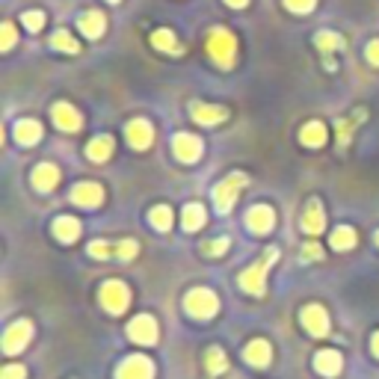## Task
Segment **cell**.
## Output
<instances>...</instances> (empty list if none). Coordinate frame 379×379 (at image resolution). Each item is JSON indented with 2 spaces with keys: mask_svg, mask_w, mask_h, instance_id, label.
<instances>
[{
  "mask_svg": "<svg viewBox=\"0 0 379 379\" xmlns=\"http://www.w3.org/2000/svg\"><path fill=\"white\" fill-rule=\"evenodd\" d=\"M276 258H278V252L276 249H267L261 261L249 264V267L240 273V288L246 293H252V296H264V293H267V270L276 264Z\"/></svg>",
  "mask_w": 379,
  "mask_h": 379,
  "instance_id": "6da1fadb",
  "label": "cell"
},
{
  "mask_svg": "<svg viewBox=\"0 0 379 379\" xmlns=\"http://www.w3.org/2000/svg\"><path fill=\"white\" fill-rule=\"evenodd\" d=\"M208 54H210L213 62L220 65V69H232V65H234V54H237L234 33H228L225 27H213L208 33Z\"/></svg>",
  "mask_w": 379,
  "mask_h": 379,
  "instance_id": "7a4b0ae2",
  "label": "cell"
},
{
  "mask_svg": "<svg viewBox=\"0 0 379 379\" xmlns=\"http://www.w3.org/2000/svg\"><path fill=\"white\" fill-rule=\"evenodd\" d=\"M184 311L196 320H210L220 311V300H217V293H213L210 288H193L184 296Z\"/></svg>",
  "mask_w": 379,
  "mask_h": 379,
  "instance_id": "3957f363",
  "label": "cell"
},
{
  "mask_svg": "<svg viewBox=\"0 0 379 379\" xmlns=\"http://www.w3.org/2000/svg\"><path fill=\"white\" fill-rule=\"evenodd\" d=\"M246 181H249V178H246L243 172H234V175H228L225 181H220V184L213 187V205H217L220 213H228L234 208L240 190L246 187Z\"/></svg>",
  "mask_w": 379,
  "mask_h": 379,
  "instance_id": "277c9868",
  "label": "cell"
},
{
  "mask_svg": "<svg viewBox=\"0 0 379 379\" xmlns=\"http://www.w3.org/2000/svg\"><path fill=\"white\" fill-rule=\"evenodd\" d=\"M98 296H101V305L110 311V315H125L128 305H130V290H128L125 282H119V278L104 282L101 290H98Z\"/></svg>",
  "mask_w": 379,
  "mask_h": 379,
  "instance_id": "5b68a950",
  "label": "cell"
},
{
  "mask_svg": "<svg viewBox=\"0 0 379 379\" xmlns=\"http://www.w3.org/2000/svg\"><path fill=\"white\" fill-rule=\"evenodd\" d=\"M300 320H302V329L308 335H315V338H323L329 335V329H332V323H329V315H326V308L317 305V302H311L300 311Z\"/></svg>",
  "mask_w": 379,
  "mask_h": 379,
  "instance_id": "8992f818",
  "label": "cell"
},
{
  "mask_svg": "<svg viewBox=\"0 0 379 379\" xmlns=\"http://www.w3.org/2000/svg\"><path fill=\"white\" fill-rule=\"evenodd\" d=\"M157 320L152 315H140L128 323V338L134 344H142V347H152V344H157Z\"/></svg>",
  "mask_w": 379,
  "mask_h": 379,
  "instance_id": "52a82bcc",
  "label": "cell"
},
{
  "mask_svg": "<svg viewBox=\"0 0 379 379\" xmlns=\"http://www.w3.org/2000/svg\"><path fill=\"white\" fill-rule=\"evenodd\" d=\"M30 338H33V323L30 320H15L12 326H6V332H4V353L6 356L21 353L30 344Z\"/></svg>",
  "mask_w": 379,
  "mask_h": 379,
  "instance_id": "ba28073f",
  "label": "cell"
},
{
  "mask_svg": "<svg viewBox=\"0 0 379 379\" xmlns=\"http://www.w3.org/2000/svg\"><path fill=\"white\" fill-rule=\"evenodd\" d=\"M116 379H154V361L140 353L128 356L116 370Z\"/></svg>",
  "mask_w": 379,
  "mask_h": 379,
  "instance_id": "9c48e42d",
  "label": "cell"
},
{
  "mask_svg": "<svg viewBox=\"0 0 379 379\" xmlns=\"http://www.w3.org/2000/svg\"><path fill=\"white\" fill-rule=\"evenodd\" d=\"M172 152L181 163H196L205 152V142L196 134H175L172 137Z\"/></svg>",
  "mask_w": 379,
  "mask_h": 379,
  "instance_id": "30bf717a",
  "label": "cell"
},
{
  "mask_svg": "<svg viewBox=\"0 0 379 379\" xmlns=\"http://www.w3.org/2000/svg\"><path fill=\"white\" fill-rule=\"evenodd\" d=\"M125 137H128L130 148L145 152V148H152V142H154V128H152L148 119H130L128 128H125Z\"/></svg>",
  "mask_w": 379,
  "mask_h": 379,
  "instance_id": "8fae6325",
  "label": "cell"
},
{
  "mask_svg": "<svg viewBox=\"0 0 379 379\" xmlns=\"http://www.w3.org/2000/svg\"><path fill=\"white\" fill-rule=\"evenodd\" d=\"M72 202L77 208H101L104 202V187L95 184V181H80V184L72 187Z\"/></svg>",
  "mask_w": 379,
  "mask_h": 379,
  "instance_id": "7c38bea8",
  "label": "cell"
},
{
  "mask_svg": "<svg viewBox=\"0 0 379 379\" xmlns=\"http://www.w3.org/2000/svg\"><path fill=\"white\" fill-rule=\"evenodd\" d=\"M51 119H54V125L60 130H65V134H77V130L84 128V116L77 113V107L65 104V101H60V104L51 107Z\"/></svg>",
  "mask_w": 379,
  "mask_h": 379,
  "instance_id": "4fadbf2b",
  "label": "cell"
},
{
  "mask_svg": "<svg viewBox=\"0 0 379 379\" xmlns=\"http://www.w3.org/2000/svg\"><path fill=\"white\" fill-rule=\"evenodd\" d=\"M276 225V213L270 205H255L246 213V228H249L252 234H270Z\"/></svg>",
  "mask_w": 379,
  "mask_h": 379,
  "instance_id": "5bb4252c",
  "label": "cell"
},
{
  "mask_svg": "<svg viewBox=\"0 0 379 379\" xmlns=\"http://www.w3.org/2000/svg\"><path fill=\"white\" fill-rule=\"evenodd\" d=\"M60 178H62V172L57 163H39V166L33 169V187L39 193H51L60 184Z\"/></svg>",
  "mask_w": 379,
  "mask_h": 379,
  "instance_id": "9a60e30c",
  "label": "cell"
},
{
  "mask_svg": "<svg viewBox=\"0 0 379 379\" xmlns=\"http://www.w3.org/2000/svg\"><path fill=\"white\" fill-rule=\"evenodd\" d=\"M326 225V213H323V205L317 199H311L302 210V220H300V228L305 234H320Z\"/></svg>",
  "mask_w": 379,
  "mask_h": 379,
  "instance_id": "2e32d148",
  "label": "cell"
},
{
  "mask_svg": "<svg viewBox=\"0 0 379 379\" xmlns=\"http://www.w3.org/2000/svg\"><path fill=\"white\" fill-rule=\"evenodd\" d=\"M243 358H246V365H252V368H267L273 361V350H270V344L264 338H255V341L246 344Z\"/></svg>",
  "mask_w": 379,
  "mask_h": 379,
  "instance_id": "e0dca14e",
  "label": "cell"
},
{
  "mask_svg": "<svg viewBox=\"0 0 379 379\" xmlns=\"http://www.w3.org/2000/svg\"><path fill=\"white\" fill-rule=\"evenodd\" d=\"M190 113H193V119L199 122V125H205V128L220 125V122H225V119H228V110H225V107H217V104H202V101H196V104L190 107Z\"/></svg>",
  "mask_w": 379,
  "mask_h": 379,
  "instance_id": "ac0fdd59",
  "label": "cell"
},
{
  "mask_svg": "<svg viewBox=\"0 0 379 379\" xmlns=\"http://www.w3.org/2000/svg\"><path fill=\"white\" fill-rule=\"evenodd\" d=\"M315 368H317L320 376L335 379V376L341 373V368H344V356H341L338 350H320V353L315 356Z\"/></svg>",
  "mask_w": 379,
  "mask_h": 379,
  "instance_id": "d6986e66",
  "label": "cell"
},
{
  "mask_svg": "<svg viewBox=\"0 0 379 379\" xmlns=\"http://www.w3.org/2000/svg\"><path fill=\"white\" fill-rule=\"evenodd\" d=\"M77 27H80V33H84L86 39H101V36H104V30H107V18H104V12L89 9V12L80 15Z\"/></svg>",
  "mask_w": 379,
  "mask_h": 379,
  "instance_id": "ffe728a7",
  "label": "cell"
},
{
  "mask_svg": "<svg viewBox=\"0 0 379 379\" xmlns=\"http://www.w3.org/2000/svg\"><path fill=\"white\" fill-rule=\"evenodd\" d=\"M15 142H18V145H36L39 140H42V125L36 122V119H18V122H15Z\"/></svg>",
  "mask_w": 379,
  "mask_h": 379,
  "instance_id": "44dd1931",
  "label": "cell"
},
{
  "mask_svg": "<svg viewBox=\"0 0 379 379\" xmlns=\"http://www.w3.org/2000/svg\"><path fill=\"white\" fill-rule=\"evenodd\" d=\"M113 148H116V142H113L110 134H101V137H92L89 145H86V157L92 163H107L110 154H113Z\"/></svg>",
  "mask_w": 379,
  "mask_h": 379,
  "instance_id": "7402d4cb",
  "label": "cell"
},
{
  "mask_svg": "<svg viewBox=\"0 0 379 379\" xmlns=\"http://www.w3.org/2000/svg\"><path fill=\"white\" fill-rule=\"evenodd\" d=\"M152 45L157 47V51L169 54V57H181V54H184V45L175 39L172 30H154V33H152Z\"/></svg>",
  "mask_w": 379,
  "mask_h": 379,
  "instance_id": "603a6c76",
  "label": "cell"
},
{
  "mask_svg": "<svg viewBox=\"0 0 379 379\" xmlns=\"http://www.w3.org/2000/svg\"><path fill=\"white\" fill-rule=\"evenodd\" d=\"M326 140H329V130L323 122H308L300 130V142L305 148H320V145H326Z\"/></svg>",
  "mask_w": 379,
  "mask_h": 379,
  "instance_id": "cb8c5ba5",
  "label": "cell"
},
{
  "mask_svg": "<svg viewBox=\"0 0 379 379\" xmlns=\"http://www.w3.org/2000/svg\"><path fill=\"white\" fill-rule=\"evenodd\" d=\"M329 243H332V249H335V252H350V249H356L358 234L353 232L350 225H338L335 232L329 234Z\"/></svg>",
  "mask_w": 379,
  "mask_h": 379,
  "instance_id": "d4e9b609",
  "label": "cell"
},
{
  "mask_svg": "<svg viewBox=\"0 0 379 379\" xmlns=\"http://www.w3.org/2000/svg\"><path fill=\"white\" fill-rule=\"evenodd\" d=\"M54 237L60 243H74L80 237V222L74 217H57L54 220Z\"/></svg>",
  "mask_w": 379,
  "mask_h": 379,
  "instance_id": "484cf974",
  "label": "cell"
},
{
  "mask_svg": "<svg viewBox=\"0 0 379 379\" xmlns=\"http://www.w3.org/2000/svg\"><path fill=\"white\" fill-rule=\"evenodd\" d=\"M208 220V210L202 205H187L184 210H181V225H184V232H199V228L205 225Z\"/></svg>",
  "mask_w": 379,
  "mask_h": 379,
  "instance_id": "4316f807",
  "label": "cell"
},
{
  "mask_svg": "<svg viewBox=\"0 0 379 379\" xmlns=\"http://www.w3.org/2000/svg\"><path fill=\"white\" fill-rule=\"evenodd\" d=\"M205 368H208L210 376L225 373V370H228V358H225V353H222L220 347H210V350L205 353Z\"/></svg>",
  "mask_w": 379,
  "mask_h": 379,
  "instance_id": "83f0119b",
  "label": "cell"
},
{
  "mask_svg": "<svg viewBox=\"0 0 379 379\" xmlns=\"http://www.w3.org/2000/svg\"><path fill=\"white\" fill-rule=\"evenodd\" d=\"M148 220H152V225L157 228V232H169L172 228V208L157 205V208H152V213H148Z\"/></svg>",
  "mask_w": 379,
  "mask_h": 379,
  "instance_id": "f1b7e54d",
  "label": "cell"
},
{
  "mask_svg": "<svg viewBox=\"0 0 379 379\" xmlns=\"http://www.w3.org/2000/svg\"><path fill=\"white\" fill-rule=\"evenodd\" d=\"M315 42H317V47L323 54H332V51H338V47H344V39L338 36V33H332V30H320Z\"/></svg>",
  "mask_w": 379,
  "mask_h": 379,
  "instance_id": "f546056e",
  "label": "cell"
},
{
  "mask_svg": "<svg viewBox=\"0 0 379 379\" xmlns=\"http://www.w3.org/2000/svg\"><path fill=\"white\" fill-rule=\"evenodd\" d=\"M51 47H57V51H62V54H77L80 51L77 39H72L65 30H57L54 33V36H51Z\"/></svg>",
  "mask_w": 379,
  "mask_h": 379,
  "instance_id": "4dcf8cb0",
  "label": "cell"
},
{
  "mask_svg": "<svg viewBox=\"0 0 379 379\" xmlns=\"http://www.w3.org/2000/svg\"><path fill=\"white\" fill-rule=\"evenodd\" d=\"M24 27H27L30 33H39V30L45 27V12H39V9H30V12L24 15Z\"/></svg>",
  "mask_w": 379,
  "mask_h": 379,
  "instance_id": "1f68e13d",
  "label": "cell"
},
{
  "mask_svg": "<svg viewBox=\"0 0 379 379\" xmlns=\"http://www.w3.org/2000/svg\"><path fill=\"white\" fill-rule=\"evenodd\" d=\"M205 255H210V258H220V255H225V249H228V237H217V240H208L205 246Z\"/></svg>",
  "mask_w": 379,
  "mask_h": 379,
  "instance_id": "d6a6232c",
  "label": "cell"
},
{
  "mask_svg": "<svg viewBox=\"0 0 379 379\" xmlns=\"http://www.w3.org/2000/svg\"><path fill=\"white\" fill-rule=\"evenodd\" d=\"M113 249H116V246H110V243H104V240L89 243V255H92V258H98V261H104V258H110V255H116Z\"/></svg>",
  "mask_w": 379,
  "mask_h": 379,
  "instance_id": "836d02e7",
  "label": "cell"
},
{
  "mask_svg": "<svg viewBox=\"0 0 379 379\" xmlns=\"http://www.w3.org/2000/svg\"><path fill=\"white\" fill-rule=\"evenodd\" d=\"M137 252H140L137 240H122V243H116V258H122V261L137 258Z\"/></svg>",
  "mask_w": 379,
  "mask_h": 379,
  "instance_id": "e575fe53",
  "label": "cell"
},
{
  "mask_svg": "<svg viewBox=\"0 0 379 379\" xmlns=\"http://www.w3.org/2000/svg\"><path fill=\"white\" fill-rule=\"evenodd\" d=\"M285 6H288L293 15H308L311 9L317 6V0H285Z\"/></svg>",
  "mask_w": 379,
  "mask_h": 379,
  "instance_id": "d590c367",
  "label": "cell"
},
{
  "mask_svg": "<svg viewBox=\"0 0 379 379\" xmlns=\"http://www.w3.org/2000/svg\"><path fill=\"white\" fill-rule=\"evenodd\" d=\"M320 258H323L320 243H305L302 246V261H320Z\"/></svg>",
  "mask_w": 379,
  "mask_h": 379,
  "instance_id": "8d00e7d4",
  "label": "cell"
},
{
  "mask_svg": "<svg viewBox=\"0 0 379 379\" xmlns=\"http://www.w3.org/2000/svg\"><path fill=\"white\" fill-rule=\"evenodd\" d=\"M335 128H338V145L344 148V145H347V142H350V130H353V125H350L347 119H341V122H338Z\"/></svg>",
  "mask_w": 379,
  "mask_h": 379,
  "instance_id": "74e56055",
  "label": "cell"
},
{
  "mask_svg": "<svg viewBox=\"0 0 379 379\" xmlns=\"http://www.w3.org/2000/svg\"><path fill=\"white\" fill-rule=\"evenodd\" d=\"M0 379H27V370L21 365H6L4 373H0Z\"/></svg>",
  "mask_w": 379,
  "mask_h": 379,
  "instance_id": "f35d334b",
  "label": "cell"
},
{
  "mask_svg": "<svg viewBox=\"0 0 379 379\" xmlns=\"http://www.w3.org/2000/svg\"><path fill=\"white\" fill-rule=\"evenodd\" d=\"M12 45H15V27L6 21V24H4V42H0V47H4V51H9Z\"/></svg>",
  "mask_w": 379,
  "mask_h": 379,
  "instance_id": "ab89813d",
  "label": "cell"
},
{
  "mask_svg": "<svg viewBox=\"0 0 379 379\" xmlns=\"http://www.w3.org/2000/svg\"><path fill=\"white\" fill-rule=\"evenodd\" d=\"M368 60H370V65H379V39H373L368 45Z\"/></svg>",
  "mask_w": 379,
  "mask_h": 379,
  "instance_id": "60d3db41",
  "label": "cell"
},
{
  "mask_svg": "<svg viewBox=\"0 0 379 379\" xmlns=\"http://www.w3.org/2000/svg\"><path fill=\"white\" fill-rule=\"evenodd\" d=\"M370 353L379 358V332H373V338H370Z\"/></svg>",
  "mask_w": 379,
  "mask_h": 379,
  "instance_id": "b9f144b4",
  "label": "cell"
},
{
  "mask_svg": "<svg viewBox=\"0 0 379 379\" xmlns=\"http://www.w3.org/2000/svg\"><path fill=\"white\" fill-rule=\"evenodd\" d=\"M225 4H228V6H232V9H243L246 4H249V0H225Z\"/></svg>",
  "mask_w": 379,
  "mask_h": 379,
  "instance_id": "7bdbcfd3",
  "label": "cell"
},
{
  "mask_svg": "<svg viewBox=\"0 0 379 379\" xmlns=\"http://www.w3.org/2000/svg\"><path fill=\"white\" fill-rule=\"evenodd\" d=\"M373 240H376V246H379V232H376V237H373Z\"/></svg>",
  "mask_w": 379,
  "mask_h": 379,
  "instance_id": "ee69618b",
  "label": "cell"
},
{
  "mask_svg": "<svg viewBox=\"0 0 379 379\" xmlns=\"http://www.w3.org/2000/svg\"><path fill=\"white\" fill-rule=\"evenodd\" d=\"M110 4H119V0H110Z\"/></svg>",
  "mask_w": 379,
  "mask_h": 379,
  "instance_id": "f6af8a7d",
  "label": "cell"
}]
</instances>
